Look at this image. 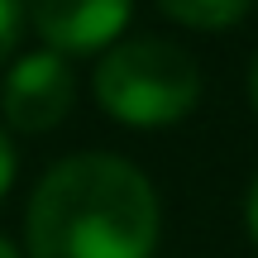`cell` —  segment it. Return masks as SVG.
<instances>
[{
    "instance_id": "8992f818",
    "label": "cell",
    "mask_w": 258,
    "mask_h": 258,
    "mask_svg": "<svg viewBox=\"0 0 258 258\" xmlns=\"http://www.w3.org/2000/svg\"><path fill=\"white\" fill-rule=\"evenodd\" d=\"M24 0H0V67L19 53V38H24Z\"/></svg>"
},
{
    "instance_id": "7a4b0ae2",
    "label": "cell",
    "mask_w": 258,
    "mask_h": 258,
    "mask_svg": "<svg viewBox=\"0 0 258 258\" xmlns=\"http://www.w3.org/2000/svg\"><path fill=\"white\" fill-rule=\"evenodd\" d=\"M201 62L163 34L120 38L91 72V96L124 129H167L201 105Z\"/></svg>"
},
{
    "instance_id": "ba28073f",
    "label": "cell",
    "mask_w": 258,
    "mask_h": 258,
    "mask_svg": "<svg viewBox=\"0 0 258 258\" xmlns=\"http://www.w3.org/2000/svg\"><path fill=\"white\" fill-rule=\"evenodd\" d=\"M244 225H249V239L258 244V167L249 177V191H244Z\"/></svg>"
},
{
    "instance_id": "9c48e42d",
    "label": "cell",
    "mask_w": 258,
    "mask_h": 258,
    "mask_svg": "<svg viewBox=\"0 0 258 258\" xmlns=\"http://www.w3.org/2000/svg\"><path fill=\"white\" fill-rule=\"evenodd\" d=\"M249 105H253V115H258V53H253V62H249Z\"/></svg>"
},
{
    "instance_id": "5b68a950",
    "label": "cell",
    "mask_w": 258,
    "mask_h": 258,
    "mask_svg": "<svg viewBox=\"0 0 258 258\" xmlns=\"http://www.w3.org/2000/svg\"><path fill=\"white\" fill-rule=\"evenodd\" d=\"M158 15L172 19L177 29H196V34H225V29L249 19L253 0H153Z\"/></svg>"
},
{
    "instance_id": "6da1fadb",
    "label": "cell",
    "mask_w": 258,
    "mask_h": 258,
    "mask_svg": "<svg viewBox=\"0 0 258 258\" xmlns=\"http://www.w3.org/2000/svg\"><path fill=\"white\" fill-rule=\"evenodd\" d=\"M163 206L144 167L120 153H67L24 211L29 258H153Z\"/></svg>"
},
{
    "instance_id": "3957f363",
    "label": "cell",
    "mask_w": 258,
    "mask_h": 258,
    "mask_svg": "<svg viewBox=\"0 0 258 258\" xmlns=\"http://www.w3.org/2000/svg\"><path fill=\"white\" fill-rule=\"evenodd\" d=\"M77 105V72L72 57L53 53V48H34V53L10 57L5 82H0V124L10 134H53L57 124L72 115Z\"/></svg>"
},
{
    "instance_id": "30bf717a",
    "label": "cell",
    "mask_w": 258,
    "mask_h": 258,
    "mask_svg": "<svg viewBox=\"0 0 258 258\" xmlns=\"http://www.w3.org/2000/svg\"><path fill=\"white\" fill-rule=\"evenodd\" d=\"M0 258H19V249H15V244L5 239V234H0Z\"/></svg>"
},
{
    "instance_id": "277c9868",
    "label": "cell",
    "mask_w": 258,
    "mask_h": 258,
    "mask_svg": "<svg viewBox=\"0 0 258 258\" xmlns=\"http://www.w3.org/2000/svg\"><path fill=\"white\" fill-rule=\"evenodd\" d=\"M134 0H24V19L38 43L62 57H91L120 43Z\"/></svg>"
},
{
    "instance_id": "52a82bcc",
    "label": "cell",
    "mask_w": 258,
    "mask_h": 258,
    "mask_svg": "<svg viewBox=\"0 0 258 258\" xmlns=\"http://www.w3.org/2000/svg\"><path fill=\"white\" fill-rule=\"evenodd\" d=\"M15 172H19V153H15V134H10L5 124H0V201L10 196V186H15Z\"/></svg>"
}]
</instances>
